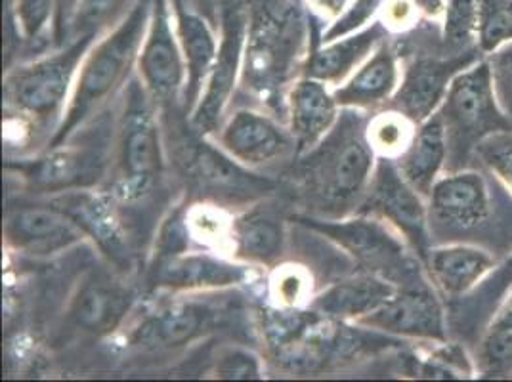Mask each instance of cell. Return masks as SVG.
<instances>
[{
	"label": "cell",
	"mask_w": 512,
	"mask_h": 382,
	"mask_svg": "<svg viewBox=\"0 0 512 382\" xmlns=\"http://www.w3.org/2000/svg\"><path fill=\"white\" fill-rule=\"evenodd\" d=\"M365 331H375L394 339L448 340V314L442 295L430 279L398 287V291L373 310L354 321Z\"/></svg>",
	"instance_id": "obj_13"
},
{
	"label": "cell",
	"mask_w": 512,
	"mask_h": 382,
	"mask_svg": "<svg viewBox=\"0 0 512 382\" xmlns=\"http://www.w3.org/2000/svg\"><path fill=\"white\" fill-rule=\"evenodd\" d=\"M220 323V312L197 298H178L140 319L127 342L146 352H169L192 344L213 333Z\"/></svg>",
	"instance_id": "obj_17"
},
{
	"label": "cell",
	"mask_w": 512,
	"mask_h": 382,
	"mask_svg": "<svg viewBox=\"0 0 512 382\" xmlns=\"http://www.w3.org/2000/svg\"><path fill=\"white\" fill-rule=\"evenodd\" d=\"M512 43V0H480L478 48L484 56Z\"/></svg>",
	"instance_id": "obj_34"
},
{
	"label": "cell",
	"mask_w": 512,
	"mask_h": 382,
	"mask_svg": "<svg viewBox=\"0 0 512 382\" xmlns=\"http://www.w3.org/2000/svg\"><path fill=\"white\" fill-rule=\"evenodd\" d=\"M308 23L299 0H249L241 85L268 104L308 64Z\"/></svg>",
	"instance_id": "obj_3"
},
{
	"label": "cell",
	"mask_w": 512,
	"mask_h": 382,
	"mask_svg": "<svg viewBox=\"0 0 512 382\" xmlns=\"http://www.w3.org/2000/svg\"><path fill=\"white\" fill-rule=\"evenodd\" d=\"M297 220L337 245L360 270L384 277L396 287L428 279L423 260L415 255L406 237L379 216L354 213L344 218L299 216Z\"/></svg>",
	"instance_id": "obj_5"
},
{
	"label": "cell",
	"mask_w": 512,
	"mask_h": 382,
	"mask_svg": "<svg viewBox=\"0 0 512 382\" xmlns=\"http://www.w3.org/2000/svg\"><path fill=\"white\" fill-rule=\"evenodd\" d=\"M214 377L226 381H256L262 377V365L245 348H226L214 361Z\"/></svg>",
	"instance_id": "obj_38"
},
{
	"label": "cell",
	"mask_w": 512,
	"mask_h": 382,
	"mask_svg": "<svg viewBox=\"0 0 512 382\" xmlns=\"http://www.w3.org/2000/svg\"><path fill=\"white\" fill-rule=\"evenodd\" d=\"M90 125L92 121L88 119L62 144L48 146L39 159L18 167L33 190L56 195L92 188L106 178L113 163L117 130L113 132L104 119L96 121V128Z\"/></svg>",
	"instance_id": "obj_7"
},
{
	"label": "cell",
	"mask_w": 512,
	"mask_h": 382,
	"mask_svg": "<svg viewBox=\"0 0 512 382\" xmlns=\"http://www.w3.org/2000/svg\"><path fill=\"white\" fill-rule=\"evenodd\" d=\"M4 239L8 249L31 258L60 255L83 243L86 234L77 222L52 205L12 207L4 220Z\"/></svg>",
	"instance_id": "obj_18"
},
{
	"label": "cell",
	"mask_w": 512,
	"mask_h": 382,
	"mask_svg": "<svg viewBox=\"0 0 512 382\" xmlns=\"http://www.w3.org/2000/svg\"><path fill=\"white\" fill-rule=\"evenodd\" d=\"M48 201L71 216L86 237H90L111 260V264H115L119 270H130L132 253L128 247V237L109 193L92 191L90 188L69 190L56 193Z\"/></svg>",
	"instance_id": "obj_20"
},
{
	"label": "cell",
	"mask_w": 512,
	"mask_h": 382,
	"mask_svg": "<svg viewBox=\"0 0 512 382\" xmlns=\"http://www.w3.org/2000/svg\"><path fill=\"white\" fill-rule=\"evenodd\" d=\"M419 377L425 379H472L476 375V363L461 344L440 342V348L434 350L428 358L421 360Z\"/></svg>",
	"instance_id": "obj_35"
},
{
	"label": "cell",
	"mask_w": 512,
	"mask_h": 382,
	"mask_svg": "<svg viewBox=\"0 0 512 382\" xmlns=\"http://www.w3.org/2000/svg\"><path fill=\"white\" fill-rule=\"evenodd\" d=\"M480 0H444L442 43L449 54L478 48Z\"/></svg>",
	"instance_id": "obj_32"
},
{
	"label": "cell",
	"mask_w": 512,
	"mask_h": 382,
	"mask_svg": "<svg viewBox=\"0 0 512 382\" xmlns=\"http://www.w3.org/2000/svg\"><path fill=\"white\" fill-rule=\"evenodd\" d=\"M176 146V157L190 184L218 205H253L276 190V182L243 167L220 146L209 144L203 134L182 138Z\"/></svg>",
	"instance_id": "obj_9"
},
{
	"label": "cell",
	"mask_w": 512,
	"mask_h": 382,
	"mask_svg": "<svg viewBox=\"0 0 512 382\" xmlns=\"http://www.w3.org/2000/svg\"><path fill=\"white\" fill-rule=\"evenodd\" d=\"M60 0H18L16 23L25 41H37L58 8Z\"/></svg>",
	"instance_id": "obj_39"
},
{
	"label": "cell",
	"mask_w": 512,
	"mask_h": 382,
	"mask_svg": "<svg viewBox=\"0 0 512 382\" xmlns=\"http://www.w3.org/2000/svg\"><path fill=\"white\" fill-rule=\"evenodd\" d=\"M138 77L153 102L169 104L184 94L188 67L178 41L171 0H155L138 56Z\"/></svg>",
	"instance_id": "obj_14"
},
{
	"label": "cell",
	"mask_w": 512,
	"mask_h": 382,
	"mask_svg": "<svg viewBox=\"0 0 512 382\" xmlns=\"http://www.w3.org/2000/svg\"><path fill=\"white\" fill-rule=\"evenodd\" d=\"M356 213L383 218L398 234L406 237L415 255L421 260L427 258L428 249L432 247L427 199L402 176L394 159L379 157L371 186Z\"/></svg>",
	"instance_id": "obj_12"
},
{
	"label": "cell",
	"mask_w": 512,
	"mask_h": 382,
	"mask_svg": "<svg viewBox=\"0 0 512 382\" xmlns=\"http://www.w3.org/2000/svg\"><path fill=\"white\" fill-rule=\"evenodd\" d=\"M438 113L448 140L446 172L469 169L470 161H476V148L488 136L512 130L497 102L488 58L470 65L451 81Z\"/></svg>",
	"instance_id": "obj_6"
},
{
	"label": "cell",
	"mask_w": 512,
	"mask_h": 382,
	"mask_svg": "<svg viewBox=\"0 0 512 382\" xmlns=\"http://www.w3.org/2000/svg\"><path fill=\"white\" fill-rule=\"evenodd\" d=\"M174 4H180L184 8H190L193 12H197L199 16H203L205 20L213 23L214 27L220 33V22H222V6L224 0H172Z\"/></svg>",
	"instance_id": "obj_41"
},
{
	"label": "cell",
	"mask_w": 512,
	"mask_h": 382,
	"mask_svg": "<svg viewBox=\"0 0 512 382\" xmlns=\"http://www.w3.org/2000/svg\"><path fill=\"white\" fill-rule=\"evenodd\" d=\"M398 287L384 277L360 270V274L344 277L327 287L312 300L310 310L325 318L358 321L383 306Z\"/></svg>",
	"instance_id": "obj_27"
},
{
	"label": "cell",
	"mask_w": 512,
	"mask_h": 382,
	"mask_svg": "<svg viewBox=\"0 0 512 382\" xmlns=\"http://www.w3.org/2000/svg\"><path fill=\"white\" fill-rule=\"evenodd\" d=\"M165 169V146L153 100L140 77L125 86V106L117 125L109 195L115 201H138L157 188Z\"/></svg>",
	"instance_id": "obj_4"
},
{
	"label": "cell",
	"mask_w": 512,
	"mask_h": 382,
	"mask_svg": "<svg viewBox=\"0 0 512 382\" xmlns=\"http://www.w3.org/2000/svg\"><path fill=\"white\" fill-rule=\"evenodd\" d=\"M216 142L247 169L276 167L297 155L291 130L281 127L272 115L241 107L230 113L216 130Z\"/></svg>",
	"instance_id": "obj_15"
},
{
	"label": "cell",
	"mask_w": 512,
	"mask_h": 382,
	"mask_svg": "<svg viewBox=\"0 0 512 382\" xmlns=\"http://www.w3.org/2000/svg\"><path fill=\"white\" fill-rule=\"evenodd\" d=\"M402 75L398 50L383 41L341 86L333 90L339 107L371 109L390 102L400 86Z\"/></svg>",
	"instance_id": "obj_26"
},
{
	"label": "cell",
	"mask_w": 512,
	"mask_h": 382,
	"mask_svg": "<svg viewBox=\"0 0 512 382\" xmlns=\"http://www.w3.org/2000/svg\"><path fill=\"white\" fill-rule=\"evenodd\" d=\"M226 239L235 260L272 268L285 251V222L266 201H256L232 218Z\"/></svg>",
	"instance_id": "obj_23"
},
{
	"label": "cell",
	"mask_w": 512,
	"mask_h": 382,
	"mask_svg": "<svg viewBox=\"0 0 512 382\" xmlns=\"http://www.w3.org/2000/svg\"><path fill=\"white\" fill-rule=\"evenodd\" d=\"M493 203L490 178L484 170L469 167L444 172L427 199L432 245L434 237L451 243L476 234L488 224Z\"/></svg>",
	"instance_id": "obj_10"
},
{
	"label": "cell",
	"mask_w": 512,
	"mask_h": 382,
	"mask_svg": "<svg viewBox=\"0 0 512 382\" xmlns=\"http://www.w3.org/2000/svg\"><path fill=\"white\" fill-rule=\"evenodd\" d=\"M132 293L107 272H90L77 285L67 306L69 323L90 337L117 331L130 312Z\"/></svg>",
	"instance_id": "obj_21"
},
{
	"label": "cell",
	"mask_w": 512,
	"mask_h": 382,
	"mask_svg": "<svg viewBox=\"0 0 512 382\" xmlns=\"http://www.w3.org/2000/svg\"><path fill=\"white\" fill-rule=\"evenodd\" d=\"M249 266L226 260L211 253H169L157 258L151 268L150 281L157 289L176 293L224 291L247 283Z\"/></svg>",
	"instance_id": "obj_19"
},
{
	"label": "cell",
	"mask_w": 512,
	"mask_h": 382,
	"mask_svg": "<svg viewBox=\"0 0 512 382\" xmlns=\"http://www.w3.org/2000/svg\"><path fill=\"white\" fill-rule=\"evenodd\" d=\"M476 373L482 377H503L512 373V291L499 308L480 339L476 352Z\"/></svg>",
	"instance_id": "obj_30"
},
{
	"label": "cell",
	"mask_w": 512,
	"mask_h": 382,
	"mask_svg": "<svg viewBox=\"0 0 512 382\" xmlns=\"http://www.w3.org/2000/svg\"><path fill=\"white\" fill-rule=\"evenodd\" d=\"M476 161L503 184L512 195V130L488 136L476 148Z\"/></svg>",
	"instance_id": "obj_36"
},
{
	"label": "cell",
	"mask_w": 512,
	"mask_h": 382,
	"mask_svg": "<svg viewBox=\"0 0 512 382\" xmlns=\"http://www.w3.org/2000/svg\"><path fill=\"white\" fill-rule=\"evenodd\" d=\"M423 264L438 293L448 300H455L467 297L480 281L495 272L497 258L480 245L451 241L432 245Z\"/></svg>",
	"instance_id": "obj_22"
},
{
	"label": "cell",
	"mask_w": 512,
	"mask_h": 382,
	"mask_svg": "<svg viewBox=\"0 0 512 382\" xmlns=\"http://www.w3.org/2000/svg\"><path fill=\"white\" fill-rule=\"evenodd\" d=\"M289 130L297 142V155L316 148L339 119V104L325 83L302 75L287 94Z\"/></svg>",
	"instance_id": "obj_24"
},
{
	"label": "cell",
	"mask_w": 512,
	"mask_h": 382,
	"mask_svg": "<svg viewBox=\"0 0 512 382\" xmlns=\"http://www.w3.org/2000/svg\"><path fill=\"white\" fill-rule=\"evenodd\" d=\"M94 43V39H77L54 54L12 69L4 81L8 106L39 125L60 119L86 52Z\"/></svg>",
	"instance_id": "obj_8"
},
{
	"label": "cell",
	"mask_w": 512,
	"mask_h": 382,
	"mask_svg": "<svg viewBox=\"0 0 512 382\" xmlns=\"http://www.w3.org/2000/svg\"><path fill=\"white\" fill-rule=\"evenodd\" d=\"M386 35L388 29L379 20L358 33L323 43L321 48L310 54L302 75L318 79L325 85H341L373 54L379 44L386 41Z\"/></svg>",
	"instance_id": "obj_28"
},
{
	"label": "cell",
	"mask_w": 512,
	"mask_h": 382,
	"mask_svg": "<svg viewBox=\"0 0 512 382\" xmlns=\"http://www.w3.org/2000/svg\"><path fill=\"white\" fill-rule=\"evenodd\" d=\"M448 140L440 113L436 111L423 121L409 148L396 159V165L407 182L428 199L436 180L446 172Z\"/></svg>",
	"instance_id": "obj_29"
},
{
	"label": "cell",
	"mask_w": 512,
	"mask_h": 382,
	"mask_svg": "<svg viewBox=\"0 0 512 382\" xmlns=\"http://www.w3.org/2000/svg\"><path fill=\"white\" fill-rule=\"evenodd\" d=\"M384 2L386 0H352L344 6L341 16L323 31L321 43H331L362 31L383 10Z\"/></svg>",
	"instance_id": "obj_37"
},
{
	"label": "cell",
	"mask_w": 512,
	"mask_h": 382,
	"mask_svg": "<svg viewBox=\"0 0 512 382\" xmlns=\"http://www.w3.org/2000/svg\"><path fill=\"white\" fill-rule=\"evenodd\" d=\"M417 127L402 111L388 107L383 113L369 117L367 140L379 157L396 161L413 142Z\"/></svg>",
	"instance_id": "obj_33"
},
{
	"label": "cell",
	"mask_w": 512,
	"mask_h": 382,
	"mask_svg": "<svg viewBox=\"0 0 512 382\" xmlns=\"http://www.w3.org/2000/svg\"><path fill=\"white\" fill-rule=\"evenodd\" d=\"M138 0H75L69 20L65 23L64 37L100 39L109 29L121 22Z\"/></svg>",
	"instance_id": "obj_31"
},
{
	"label": "cell",
	"mask_w": 512,
	"mask_h": 382,
	"mask_svg": "<svg viewBox=\"0 0 512 382\" xmlns=\"http://www.w3.org/2000/svg\"><path fill=\"white\" fill-rule=\"evenodd\" d=\"M362 109L342 107L335 127L316 148L300 155L302 191L318 218H344L356 213L371 186L375 149L367 140Z\"/></svg>",
	"instance_id": "obj_1"
},
{
	"label": "cell",
	"mask_w": 512,
	"mask_h": 382,
	"mask_svg": "<svg viewBox=\"0 0 512 382\" xmlns=\"http://www.w3.org/2000/svg\"><path fill=\"white\" fill-rule=\"evenodd\" d=\"M153 2L138 0L121 22L90 46L60 127L48 146L62 144L88 119L98 115L119 90H125L150 27Z\"/></svg>",
	"instance_id": "obj_2"
},
{
	"label": "cell",
	"mask_w": 512,
	"mask_h": 382,
	"mask_svg": "<svg viewBox=\"0 0 512 382\" xmlns=\"http://www.w3.org/2000/svg\"><path fill=\"white\" fill-rule=\"evenodd\" d=\"M247 22L249 0H224L216 62L203 94L190 115V127L197 134L211 136L226 119V107L232 100L243 69Z\"/></svg>",
	"instance_id": "obj_11"
},
{
	"label": "cell",
	"mask_w": 512,
	"mask_h": 382,
	"mask_svg": "<svg viewBox=\"0 0 512 382\" xmlns=\"http://www.w3.org/2000/svg\"><path fill=\"white\" fill-rule=\"evenodd\" d=\"M486 58L480 48H474L463 54L446 56H417L407 64L400 86L390 100V107L402 111L411 121L421 125L430 115H434L446 94L451 81L470 65Z\"/></svg>",
	"instance_id": "obj_16"
},
{
	"label": "cell",
	"mask_w": 512,
	"mask_h": 382,
	"mask_svg": "<svg viewBox=\"0 0 512 382\" xmlns=\"http://www.w3.org/2000/svg\"><path fill=\"white\" fill-rule=\"evenodd\" d=\"M491 67L497 102L512 128V43L486 56Z\"/></svg>",
	"instance_id": "obj_40"
},
{
	"label": "cell",
	"mask_w": 512,
	"mask_h": 382,
	"mask_svg": "<svg viewBox=\"0 0 512 382\" xmlns=\"http://www.w3.org/2000/svg\"><path fill=\"white\" fill-rule=\"evenodd\" d=\"M172 14H174L178 41L182 46L184 60L188 67V81H186L180 106H182V113L190 117L203 94V88L207 85V79L216 62L218 44H220L216 43L218 29L197 12L174 2H172Z\"/></svg>",
	"instance_id": "obj_25"
}]
</instances>
